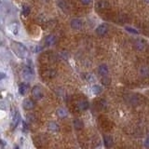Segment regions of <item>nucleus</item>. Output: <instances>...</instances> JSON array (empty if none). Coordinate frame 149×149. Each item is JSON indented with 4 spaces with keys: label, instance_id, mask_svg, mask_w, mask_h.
I'll list each match as a JSON object with an SVG mask.
<instances>
[{
    "label": "nucleus",
    "instance_id": "f257e3e1",
    "mask_svg": "<svg viewBox=\"0 0 149 149\" xmlns=\"http://www.w3.org/2000/svg\"><path fill=\"white\" fill-rule=\"evenodd\" d=\"M10 49L14 54L20 59H24L27 55V49L22 43L18 41H12L10 43Z\"/></svg>",
    "mask_w": 149,
    "mask_h": 149
},
{
    "label": "nucleus",
    "instance_id": "f03ea898",
    "mask_svg": "<svg viewBox=\"0 0 149 149\" xmlns=\"http://www.w3.org/2000/svg\"><path fill=\"white\" fill-rule=\"evenodd\" d=\"M23 77L25 80L30 81L32 80L33 77H34V72H33V68L30 66H25L23 70Z\"/></svg>",
    "mask_w": 149,
    "mask_h": 149
},
{
    "label": "nucleus",
    "instance_id": "7ed1b4c3",
    "mask_svg": "<svg viewBox=\"0 0 149 149\" xmlns=\"http://www.w3.org/2000/svg\"><path fill=\"white\" fill-rule=\"evenodd\" d=\"M32 95L36 100H40L43 97V92L40 86H34L32 89Z\"/></svg>",
    "mask_w": 149,
    "mask_h": 149
},
{
    "label": "nucleus",
    "instance_id": "20e7f679",
    "mask_svg": "<svg viewBox=\"0 0 149 149\" xmlns=\"http://www.w3.org/2000/svg\"><path fill=\"white\" fill-rule=\"evenodd\" d=\"M70 25H71L72 29H74V30H79V29L83 27V22H82L81 19L74 18L71 21Z\"/></svg>",
    "mask_w": 149,
    "mask_h": 149
},
{
    "label": "nucleus",
    "instance_id": "39448f33",
    "mask_svg": "<svg viewBox=\"0 0 149 149\" xmlns=\"http://www.w3.org/2000/svg\"><path fill=\"white\" fill-rule=\"evenodd\" d=\"M23 108L25 109V110H28V111H30L32 109H34L35 108V106H36V103L35 102L31 100V99H24L23 102Z\"/></svg>",
    "mask_w": 149,
    "mask_h": 149
},
{
    "label": "nucleus",
    "instance_id": "423d86ee",
    "mask_svg": "<svg viewBox=\"0 0 149 149\" xmlns=\"http://www.w3.org/2000/svg\"><path fill=\"white\" fill-rule=\"evenodd\" d=\"M108 32V26L105 23H102L100 24L96 29H95V33L98 36H105L106 33Z\"/></svg>",
    "mask_w": 149,
    "mask_h": 149
},
{
    "label": "nucleus",
    "instance_id": "0eeeda50",
    "mask_svg": "<svg viewBox=\"0 0 149 149\" xmlns=\"http://www.w3.org/2000/svg\"><path fill=\"white\" fill-rule=\"evenodd\" d=\"M98 73H99V74H101L102 77H106L109 73V68H108V66H107V64H103L99 65Z\"/></svg>",
    "mask_w": 149,
    "mask_h": 149
},
{
    "label": "nucleus",
    "instance_id": "6e6552de",
    "mask_svg": "<svg viewBox=\"0 0 149 149\" xmlns=\"http://www.w3.org/2000/svg\"><path fill=\"white\" fill-rule=\"evenodd\" d=\"M57 42V38L54 35H49L45 37V43L47 46H53Z\"/></svg>",
    "mask_w": 149,
    "mask_h": 149
},
{
    "label": "nucleus",
    "instance_id": "1a4fd4ad",
    "mask_svg": "<svg viewBox=\"0 0 149 149\" xmlns=\"http://www.w3.org/2000/svg\"><path fill=\"white\" fill-rule=\"evenodd\" d=\"M77 109L79 110L80 112L86 111L87 109L89 108V103H88V101H86V100L79 101V102L77 103Z\"/></svg>",
    "mask_w": 149,
    "mask_h": 149
},
{
    "label": "nucleus",
    "instance_id": "9d476101",
    "mask_svg": "<svg viewBox=\"0 0 149 149\" xmlns=\"http://www.w3.org/2000/svg\"><path fill=\"white\" fill-rule=\"evenodd\" d=\"M21 120V116L19 114V112H15V114L13 115V117H12V120H11V128L12 129H14L18 126V124Z\"/></svg>",
    "mask_w": 149,
    "mask_h": 149
},
{
    "label": "nucleus",
    "instance_id": "9b49d317",
    "mask_svg": "<svg viewBox=\"0 0 149 149\" xmlns=\"http://www.w3.org/2000/svg\"><path fill=\"white\" fill-rule=\"evenodd\" d=\"M29 90V84L28 83H21L19 85V93L20 95H22V96H23V95H25L28 92Z\"/></svg>",
    "mask_w": 149,
    "mask_h": 149
},
{
    "label": "nucleus",
    "instance_id": "f8f14e48",
    "mask_svg": "<svg viewBox=\"0 0 149 149\" xmlns=\"http://www.w3.org/2000/svg\"><path fill=\"white\" fill-rule=\"evenodd\" d=\"M9 30L12 35L17 36L19 34V25L16 23H12L9 25Z\"/></svg>",
    "mask_w": 149,
    "mask_h": 149
},
{
    "label": "nucleus",
    "instance_id": "ddd939ff",
    "mask_svg": "<svg viewBox=\"0 0 149 149\" xmlns=\"http://www.w3.org/2000/svg\"><path fill=\"white\" fill-rule=\"evenodd\" d=\"M103 142H105V146L107 148H110L113 146V138L109 135H105V137H103Z\"/></svg>",
    "mask_w": 149,
    "mask_h": 149
},
{
    "label": "nucleus",
    "instance_id": "4468645a",
    "mask_svg": "<svg viewBox=\"0 0 149 149\" xmlns=\"http://www.w3.org/2000/svg\"><path fill=\"white\" fill-rule=\"evenodd\" d=\"M57 116L59 118H66L67 117V115H68V113H67V111H66L64 108H58L57 109Z\"/></svg>",
    "mask_w": 149,
    "mask_h": 149
},
{
    "label": "nucleus",
    "instance_id": "2eb2a0df",
    "mask_svg": "<svg viewBox=\"0 0 149 149\" xmlns=\"http://www.w3.org/2000/svg\"><path fill=\"white\" fill-rule=\"evenodd\" d=\"M48 129L51 131H59V126H58V124L56 122L51 121V122L49 123Z\"/></svg>",
    "mask_w": 149,
    "mask_h": 149
},
{
    "label": "nucleus",
    "instance_id": "dca6fc26",
    "mask_svg": "<svg viewBox=\"0 0 149 149\" xmlns=\"http://www.w3.org/2000/svg\"><path fill=\"white\" fill-rule=\"evenodd\" d=\"M135 47L138 51H144V48H146V42L144 40H138L135 43Z\"/></svg>",
    "mask_w": 149,
    "mask_h": 149
},
{
    "label": "nucleus",
    "instance_id": "f3484780",
    "mask_svg": "<svg viewBox=\"0 0 149 149\" xmlns=\"http://www.w3.org/2000/svg\"><path fill=\"white\" fill-rule=\"evenodd\" d=\"M73 124H74V129H77V130H80L83 128V122H82L80 119H74V120L73 121Z\"/></svg>",
    "mask_w": 149,
    "mask_h": 149
},
{
    "label": "nucleus",
    "instance_id": "a211bd4d",
    "mask_svg": "<svg viewBox=\"0 0 149 149\" xmlns=\"http://www.w3.org/2000/svg\"><path fill=\"white\" fill-rule=\"evenodd\" d=\"M102 87L100 85H93L92 87V92L94 95H98L102 92Z\"/></svg>",
    "mask_w": 149,
    "mask_h": 149
},
{
    "label": "nucleus",
    "instance_id": "6ab92c4d",
    "mask_svg": "<svg viewBox=\"0 0 149 149\" xmlns=\"http://www.w3.org/2000/svg\"><path fill=\"white\" fill-rule=\"evenodd\" d=\"M23 15L24 16H28L29 14H30V11H31V9H30V7L27 6V5H23Z\"/></svg>",
    "mask_w": 149,
    "mask_h": 149
},
{
    "label": "nucleus",
    "instance_id": "aec40b11",
    "mask_svg": "<svg viewBox=\"0 0 149 149\" xmlns=\"http://www.w3.org/2000/svg\"><path fill=\"white\" fill-rule=\"evenodd\" d=\"M125 30H126L127 32L131 33V34H133V35H138V34H139V32H138L137 30H136V29L132 28V27H131V26H127V27H125Z\"/></svg>",
    "mask_w": 149,
    "mask_h": 149
},
{
    "label": "nucleus",
    "instance_id": "412c9836",
    "mask_svg": "<svg viewBox=\"0 0 149 149\" xmlns=\"http://www.w3.org/2000/svg\"><path fill=\"white\" fill-rule=\"evenodd\" d=\"M140 71H141V74H142L143 77H147L149 74V70L146 67H142Z\"/></svg>",
    "mask_w": 149,
    "mask_h": 149
},
{
    "label": "nucleus",
    "instance_id": "4be33fe9",
    "mask_svg": "<svg viewBox=\"0 0 149 149\" xmlns=\"http://www.w3.org/2000/svg\"><path fill=\"white\" fill-rule=\"evenodd\" d=\"M85 79L88 81V82H93L95 79H94V77L92 76V74H85Z\"/></svg>",
    "mask_w": 149,
    "mask_h": 149
},
{
    "label": "nucleus",
    "instance_id": "5701e85b",
    "mask_svg": "<svg viewBox=\"0 0 149 149\" xmlns=\"http://www.w3.org/2000/svg\"><path fill=\"white\" fill-rule=\"evenodd\" d=\"M110 78L107 77H103V79H102V83L105 85V86H108L110 84Z\"/></svg>",
    "mask_w": 149,
    "mask_h": 149
},
{
    "label": "nucleus",
    "instance_id": "b1692460",
    "mask_svg": "<svg viewBox=\"0 0 149 149\" xmlns=\"http://www.w3.org/2000/svg\"><path fill=\"white\" fill-rule=\"evenodd\" d=\"M58 4H59L58 6H59V7L61 8V9H63L64 10H65V8H67V6H66V4L63 1V0H60V1L58 2Z\"/></svg>",
    "mask_w": 149,
    "mask_h": 149
},
{
    "label": "nucleus",
    "instance_id": "393cba45",
    "mask_svg": "<svg viewBox=\"0 0 149 149\" xmlns=\"http://www.w3.org/2000/svg\"><path fill=\"white\" fill-rule=\"evenodd\" d=\"M80 2L83 4V5L87 6V5H89V4L92 3V0H80Z\"/></svg>",
    "mask_w": 149,
    "mask_h": 149
},
{
    "label": "nucleus",
    "instance_id": "a878e982",
    "mask_svg": "<svg viewBox=\"0 0 149 149\" xmlns=\"http://www.w3.org/2000/svg\"><path fill=\"white\" fill-rule=\"evenodd\" d=\"M144 146H146V148H149V135L147 136V138L144 141Z\"/></svg>",
    "mask_w": 149,
    "mask_h": 149
},
{
    "label": "nucleus",
    "instance_id": "bb28decb",
    "mask_svg": "<svg viewBox=\"0 0 149 149\" xmlns=\"http://www.w3.org/2000/svg\"><path fill=\"white\" fill-rule=\"evenodd\" d=\"M27 129H28L27 124L23 121V131H27Z\"/></svg>",
    "mask_w": 149,
    "mask_h": 149
},
{
    "label": "nucleus",
    "instance_id": "cd10ccee",
    "mask_svg": "<svg viewBox=\"0 0 149 149\" xmlns=\"http://www.w3.org/2000/svg\"><path fill=\"white\" fill-rule=\"evenodd\" d=\"M4 147H5V141H4V140H1V148L4 149Z\"/></svg>",
    "mask_w": 149,
    "mask_h": 149
},
{
    "label": "nucleus",
    "instance_id": "c85d7f7f",
    "mask_svg": "<svg viewBox=\"0 0 149 149\" xmlns=\"http://www.w3.org/2000/svg\"><path fill=\"white\" fill-rule=\"evenodd\" d=\"M14 149H20V147H19V146H14Z\"/></svg>",
    "mask_w": 149,
    "mask_h": 149
},
{
    "label": "nucleus",
    "instance_id": "c756f323",
    "mask_svg": "<svg viewBox=\"0 0 149 149\" xmlns=\"http://www.w3.org/2000/svg\"><path fill=\"white\" fill-rule=\"evenodd\" d=\"M144 1H146V3H148V4H149V0H144Z\"/></svg>",
    "mask_w": 149,
    "mask_h": 149
}]
</instances>
